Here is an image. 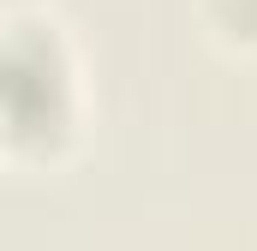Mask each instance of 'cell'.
<instances>
[{
  "label": "cell",
  "mask_w": 257,
  "mask_h": 251,
  "mask_svg": "<svg viewBox=\"0 0 257 251\" xmlns=\"http://www.w3.org/2000/svg\"><path fill=\"white\" fill-rule=\"evenodd\" d=\"M6 156L12 162H60L84 132V72L60 18L18 6L6 18Z\"/></svg>",
  "instance_id": "6da1fadb"
},
{
  "label": "cell",
  "mask_w": 257,
  "mask_h": 251,
  "mask_svg": "<svg viewBox=\"0 0 257 251\" xmlns=\"http://www.w3.org/2000/svg\"><path fill=\"white\" fill-rule=\"evenodd\" d=\"M203 24L215 30V42L257 54V0H203Z\"/></svg>",
  "instance_id": "7a4b0ae2"
}]
</instances>
